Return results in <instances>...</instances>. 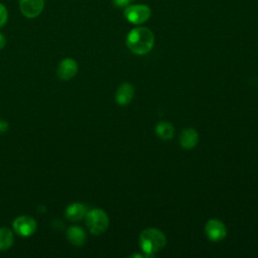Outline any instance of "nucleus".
I'll list each match as a JSON object with an SVG mask.
<instances>
[{
  "label": "nucleus",
  "instance_id": "7",
  "mask_svg": "<svg viewBox=\"0 0 258 258\" xmlns=\"http://www.w3.org/2000/svg\"><path fill=\"white\" fill-rule=\"evenodd\" d=\"M78 62L71 57H66L58 63L56 74L57 77L62 81H69L73 79L78 73Z\"/></svg>",
  "mask_w": 258,
  "mask_h": 258
},
{
  "label": "nucleus",
  "instance_id": "10",
  "mask_svg": "<svg viewBox=\"0 0 258 258\" xmlns=\"http://www.w3.org/2000/svg\"><path fill=\"white\" fill-rule=\"evenodd\" d=\"M199 142V133L194 128H184L179 135V144L184 149H192Z\"/></svg>",
  "mask_w": 258,
  "mask_h": 258
},
{
  "label": "nucleus",
  "instance_id": "6",
  "mask_svg": "<svg viewBox=\"0 0 258 258\" xmlns=\"http://www.w3.org/2000/svg\"><path fill=\"white\" fill-rule=\"evenodd\" d=\"M205 233L209 240L219 242L226 238L227 228L222 221L218 219H210L205 225Z\"/></svg>",
  "mask_w": 258,
  "mask_h": 258
},
{
  "label": "nucleus",
  "instance_id": "16",
  "mask_svg": "<svg viewBox=\"0 0 258 258\" xmlns=\"http://www.w3.org/2000/svg\"><path fill=\"white\" fill-rule=\"evenodd\" d=\"M132 0H112L113 4L116 6V7H119V8H123V7H127L128 5H130Z\"/></svg>",
  "mask_w": 258,
  "mask_h": 258
},
{
  "label": "nucleus",
  "instance_id": "1",
  "mask_svg": "<svg viewBox=\"0 0 258 258\" xmlns=\"http://www.w3.org/2000/svg\"><path fill=\"white\" fill-rule=\"evenodd\" d=\"M126 45L135 54H146L153 48L154 34L147 27L133 28L127 34Z\"/></svg>",
  "mask_w": 258,
  "mask_h": 258
},
{
  "label": "nucleus",
  "instance_id": "8",
  "mask_svg": "<svg viewBox=\"0 0 258 258\" xmlns=\"http://www.w3.org/2000/svg\"><path fill=\"white\" fill-rule=\"evenodd\" d=\"M19 8L25 17L35 18L44 8V0H19Z\"/></svg>",
  "mask_w": 258,
  "mask_h": 258
},
{
  "label": "nucleus",
  "instance_id": "9",
  "mask_svg": "<svg viewBox=\"0 0 258 258\" xmlns=\"http://www.w3.org/2000/svg\"><path fill=\"white\" fill-rule=\"evenodd\" d=\"M134 94V87L129 83H123L118 87L115 93V101L120 106H127L132 101Z\"/></svg>",
  "mask_w": 258,
  "mask_h": 258
},
{
  "label": "nucleus",
  "instance_id": "3",
  "mask_svg": "<svg viewBox=\"0 0 258 258\" xmlns=\"http://www.w3.org/2000/svg\"><path fill=\"white\" fill-rule=\"evenodd\" d=\"M86 225L93 235H101L109 227V217L102 209H92L86 214Z\"/></svg>",
  "mask_w": 258,
  "mask_h": 258
},
{
  "label": "nucleus",
  "instance_id": "5",
  "mask_svg": "<svg viewBox=\"0 0 258 258\" xmlns=\"http://www.w3.org/2000/svg\"><path fill=\"white\" fill-rule=\"evenodd\" d=\"M13 230L22 237H29L36 231L37 224L30 216H19L12 223Z\"/></svg>",
  "mask_w": 258,
  "mask_h": 258
},
{
  "label": "nucleus",
  "instance_id": "18",
  "mask_svg": "<svg viewBox=\"0 0 258 258\" xmlns=\"http://www.w3.org/2000/svg\"><path fill=\"white\" fill-rule=\"evenodd\" d=\"M6 45V37L3 33L0 32V49H2Z\"/></svg>",
  "mask_w": 258,
  "mask_h": 258
},
{
  "label": "nucleus",
  "instance_id": "13",
  "mask_svg": "<svg viewBox=\"0 0 258 258\" xmlns=\"http://www.w3.org/2000/svg\"><path fill=\"white\" fill-rule=\"evenodd\" d=\"M155 133L156 135L162 140H169L173 137L174 134V127L171 123L167 121H160L155 126Z\"/></svg>",
  "mask_w": 258,
  "mask_h": 258
},
{
  "label": "nucleus",
  "instance_id": "4",
  "mask_svg": "<svg viewBox=\"0 0 258 258\" xmlns=\"http://www.w3.org/2000/svg\"><path fill=\"white\" fill-rule=\"evenodd\" d=\"M125 18L133 24H142L151 16V9L145 4H133L125 7Z\"/></svg>",
  "mask_w": 258,
  "mask_h": 258
},
{
  "label": "nucleus",
  "instance_id": "12",
  "mask_svg": "<svg viewBox=\"0 0 258 258\" xmlns=\"http://www.w3.org/2000/svg\"><path fill=\"white\" fill-rule=\"evenodd\" d=\"M87 209L86 207L81 203H73L66 209V217L68 220L77 222L81 221L83 218L86 217Z\"/></svg>",
  "mask_w": 258,
  "mask_h": 258
},
{
  "label": "nucleus",
  "instance_id": "17",
  "mask_svg": "<svg viewBox=\"0 0 258 258\" xmlns=\"http://www.w3.org/2000/svg\"><path fill=\"white\" fill-rule=\"evenodd\" d=\"M9 128V124L5 120H0V133L7 131Z\"/></svg>",
  "mask_w": 258,
  "mask_h": 258
},
{
  "label": "nucleus",
  "instance_id": "15",
  "mask_svg": "<svg viewBox=\"0 0 258 258\" xmlns=\"http://www.w3.org/2000/svg\"><path fill=\"white\" fill-rule=\"evenodd\" d=\"M8 20V11L7 8L0 3V27L4 26Z\"/></svg>",
  "mask_w": 258,
  "mask_h": 258
},
{
  "label": "nucleus",
  "instance_id": "11",
  "mask_svg": "<svg viewBox=\"0 0 258 258\" xmlns=\"http://www.w3.org/2000/svg\"><path fill=\"white\" fill-rule=\"evenodd\" d=\"M69 242L75 246H83L87 241L86 232L79 226H72L67 231Z\"/></svg>",
  "mask_w": 258,
  "mask_h": 258
},
{
  "label": "nucleus",
  "instance_id": "2",
  "mask_svg": "<svg viewBox=\"0 0 258 258\" xmlns=\"http://www.w3.org/2000/svg\"><path fill=\"white\" fill-rule=\"evenodd\" d=\"M139 245L145 257H152L166 245V237L156 228H147L140 233Z\"/></svg>",
  "mask_w": 258,
  "mask_h": 258
},
{
  "label": "nucleus",
  "instance_id": "14",
  "mask_svg": "<svg viewBox=\"0 0 258 258\" xmlns=\"http://www.w3.org/2000/svg\"><path fill=\"white\" fill-rule=\"evenodd\" d=\"M14 242V235L12 231L6 227L0 228V251L9 249Z\"/></svg>",
  "mask_w": 258,
  "mask_h": 258
}]
</instances>
